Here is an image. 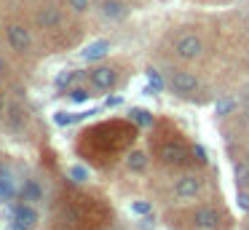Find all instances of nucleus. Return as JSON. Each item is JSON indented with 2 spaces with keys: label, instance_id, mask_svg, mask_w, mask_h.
<instances>
[{
  "label": "nucleus",
  "instance_id": "1",
  "mask_svg": "<svg viewBox=\"0 0 249 230\" xmlns=\"http://www.w3.org/2000/svg\"><path fill=\"white\" fill-rule=\"evenodd\" d=\"M110 225H115V209L99 187L59 185L40 230H107Z\"/></svg>",
  "mask_w": 249,
  "mask_h": 230
},
{
  "label": "nucleus",
  "instance_id": "2",
  "mask_svg": "<svg viewBox=\"0 0 249 230\" xmlns=\"http://www.w3.org/2000/svg\"><path fill=\"white\" fill-rule=\"evenodd\" d=\"M24 16L43 48L46 59L81 48L91 30V21L67 8L65 0H27Z\"/></svg>",
  "mask_w": 249,
  "mask_h": 230
},
{
  "label": "nucleus",
  "instance_id": "3",
  "mask_svg": "<svg viewBox=\"0 0 249 230\" xmlns=\"http://www.w3.org/2000/svg\"><path fill=\"white\" fill-rule=\"evenodd\" d=\"M140 139V126L131 118H105L75 134L72 150L94 171H113Z\"/></svg>",
  "mask_w": 249,
  "mask_h": 230
},
{
  "label": "nucleus",
  "instance_id": "4",
  "mask_svg": "<svg viewBox=\"0 0 249 230\" xmlns=\"http://www.w3.org/2000/svg\"><path fill=\"white\" fill-rule=\"evenodd\" d=\"M147 155L153 166L161 171H182L193 169V142L185 137V131L172 118H158L150 123L147 131Z\"/></svg>",
  "mask_w": 249,
  "mask_h": 230
},
{
  "label": "nucleus",
  "instance_id": "5",
  "mask_svg": "<svg viewBox=\"0 0 249 230\" xmlns=\"http://www.w3.org/2000/svg\"><path fill=\"white\" fill-rule=\"evenodd\" d=\"M0 51L6 56H11L27 78H33L38 72V67L43 64V59H46L43 48H40L27 16H24V8L19 14L0 19Z\"/></svg>",
  "mask_w": 249,
  "mask_h": 230
},
{
  "label": "nucleus",
  "instance_id": "6",
  "mask_svg": "<svg viewBox=\"0 0 249 230\" xmlns=\"http://www.w3.org/2000/svg\"><path fill=\"white\" fill-rule=\"evenodd\" d=\"M40 131V121L27 102V91H0V134L30 142Z\"/></svg>",
  "mask_w": 249,
  "mask_h": 230
},
{
  "label": "nucleus",
  "instance_id": "7",
  "mask_svg": "<svg viewBox=\"0 0 249 230\" xmlns=\"http://www.w3.org/2000/svg\"><path fill=\"white\" fill-rule=\"evenodd\" d=\"M134 72V64L124 56H105L81 70V88L89 96H102L124 88L126 80Z\"/></svg>",
  "mask_w": 249,
  "mask_h": 230
},
{
  "label": "nucleus",
  "instance_id": "8",
  "mask_svg": "<svg viewBox=\"0 0 249 230\" xmlns=\"http://www.w3.org/2000/svg\"><path fill=\"white\" fill-rule=\"evenodd\" d=\"M163 222L174 230H231L233 219L217 203H196V206L182 203L166 209Z\"/></svg>",
  "mask_w": 249,
  "mask_h": 230
},
{
  "label": "nucleus",
  "instance_id": "9",
  "mask_svg": "<svg viewBox=\"0 0 249 230\" xmlns=\"http://www.w3.org/2000/svg\"><path fill=\"white\" fill-rule=\"evenodd\" d=\"M166 182H153V190L158 198L169 201L172 206H182V203H193L204 198L209 190V179L204 171L198 169H182V171H166Z\"/></svg>",
  "mask_w": 249,
  "mask_h": 230
},
{
  "label": "nucleus",
  "instance_id": "10",
  "mask_svg": "<svg viewBox=\"0 0 249 230\" xmlns=\"http://www.w3.org/2000/svg\"><path fill=\"white\" fill-rule=\"evenodd\" d=\"M163 53L172 59L174 64H193V62H201L206 53V40L201 32L190 30H174L172 35L163 40Z\"/></svg>",
  "mask_w": 249,
  "mask_h": 230
},
{
  "label": "nucleus",
  "instance_id": "11",
  "mask_svg": "<svg viewBox=\"0 0 249 230\" xmlns=\"http://www.w3.org/2000/svg\"><path fill=\"white\" fill-rule=\"evenodd\" d=\"M161 75H163V88H169L179 99H190V102L209 99V94L204 88V80L193 70L185 67V64H166Z\"/></svg>",
  "mask_w": 249,
  "mask_h": 230
},
{
  "label": "nucleus",
  "instance_id": "12",
  "mask_svg": "<svg viewBox=\"0 0 249 230\" xmlns=\"http://www.w3.org/2000/svg\"><path fill=\"white\" fill-rule=\"evenodd\" d=\"M27 80L19 64L0 51V91H27Z\"/></svg>",
  "mask_w": 249,
  "mask_h": 230
},
{
  "label": "nucleus",
  "instance_id": "13",
  "mask_svg": "<svg viewBox=\"0 0 249 230\" xmlns=\"http://www.w3.org/2000/svg\"><path fill=\"white\" fill-rule=\"evenodd\" d=\"M150 163L153 160H150V155H147V150H140L137 144L126 153V158H124V166H126L129 174H147Z\"/></svg>",
  "mask_w": 249,
  "mask_h": 230
},
{
  "label": "nucleus",
  "instance_id": "14",
  "mask_svg": "<svg viewBox=\"0 0 249 230\" xmlns=\"http://www.w3.org/2000/svg\"><path fill=\"white\" fill-rule=\"evenodd\" d=\"M233 174L238 179V187H244L249 182V160L244 158H233Z\"/></svg>",
  "mask_w": 249,
  "mask_h": 230
},
{
  "label": "nucleus",
  "instance_id": "15",
  "mask_svg": "<svg viewBox=\"0 0 249 230\" xmlns=\"http://www.w3.org/2000/svg\"><path fill=\"white\" fill-rule=\"evenodd\" d=\"M131 121L142 128V126H150L153 118H150V112H147V110H134V112H131Z\"/></svg>",
  "mask_w": 249,
  "mask_h": 230
},
{
  "label": "nucleus",
  "instance_id": "16",
  "mask_svg": "<svg viewBox=\"0 0 249 230\" xmlns=\"http://www.w3.org/2000/svg\"><path fill=\"white\" fill-rule=\"evenodd\" d=\"M238 206H241L244 212L249 214V193L244 190V187H241V190H238Z\"/></svg>",
  "mask_w": 249,
  "mask_h": 230
},
{
  "label": "nucleus",
  "instance_id": "17",
  "mask_svg": "<svg viewBox=\"0 0 249 230\" xmlns=\"http://www.w3.org/2000/svg\"><path fill=\"white\" fill-rule=\"evenodd\" d=\"M107 230H126V228H121V225H110Z\"/></svg>",
  "mask_w": 249,
  "mask_h": 230
},
{
  "label": "nucleus",
  "instance_id": "18",
  "mask_svg": "<svg viewBox=\"0 0 249 230\" xmlns=\"http://www.w3.org/2000/svg\"><path fill=\"white\" fill-rule=\"evenodd\" d=\"M247 21H249V8H247Z\"/></svg>",
  "mask_w": 249,
  "mask_h": 230
}]
</instances>
